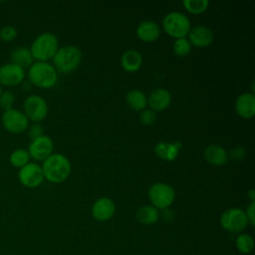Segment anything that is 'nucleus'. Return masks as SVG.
I'll list each match as a JSON object with an SVG mask.
<instances>
[{
	"mask_svg": "<svg viewBox=\"0 0 255 255\" xmlns=\"http://www.w3.org/2000/svg\"><path fill=\"white\" fill-rule=\"evenodd\" d=\"M41 167L44 178L52 183L65 181L71 173V162L62 153H52L43 161Z\"/></svg>",
	"mask_w": 255,
	"mask_h": 255,
	"instance_id": "f257e3e1",
	"label": "nucleus"
},
{
	"mask_svg": "<svg viewBox=\"0 0 255 255\" xmlns=\"http://www.w3.org/2000/svg\"><path fill=\"white\" fill-rule=\"evenodd\" d=\"M34 60L37 62H48L53 59L59 49V41L55 34L43 32L38 35L29 48Z\"/></svg>",
	"mask_w": 255,
	"mask_h": 255,
	"instance_id": "f03ea898",
	"label": "nucleus"
},
{
	"mask_svg": "<svg viewBox=\"0 0 255 255\" xmlns=\"http://www.w3.org/2000/svg\"><path fill=\"white\" fill-rule=\"evenodd\" d=\"M29 82L41 89L54 87L58 80V72L48 62H34L28 70Z\"/></svg>",
	"mask_w": 255,
	"mask_h": 255,
	"instance_id": "7ed1b4c3",
	"label": "nucleus"
},
{
	"mask_svg": "<svg viewBox=\"0 0 255 255\" xmlns=\"http://www.w3.org/2000/svg\"><path fill=\"white\" fill-rule=\"evenodd\" d=\"M52 60L57 72L69 74L79 67L82 61V52L77 46L66 45L58 49Z\"/></svg>",
	"mask_w": 255,
	"mask_h": 255,
	"instance_id": "20e7f679",
	"label": "nucleus"
},
{
	"mask_svg": "<svg viewBox=\"0 0 255 255\" xmlns=\"http://www.w3.org/2000/svg\"><path fill=\"white\" fill-rule=\"evenodd\" d=\"M162 27L166 34L179 39L185 38L188 35L191 25L186 15L178 11H172L163 17Z\"/></svg>",
	"mask_w": 255,
	"mask_h": 255,
	"instance_id": "39448f33",
	"label": "nucleus"
},
{
	"mask_svg": "<svg viewBox=\"0 0 255 255\" xmlns=\"http://www.w3.org/2000/svg\"><path fill=\"white\" fill-rule=\"evenodd\" d=\"M148 198L152 206L163 210L168 208L174 201L175 191L169 184L155 182L148 189Z\"/></svg>",
	"mask_w": 255,
	"mask_h": 255,
	"instance_id": "423d86ee",
	"label": "nucleus"
},
{
	"mask_svg": "<svg viewBox=\"0 0 255 255\" xmlns=\"http://www.w3.org/2000/svg\"><path fill=\"white\" fill-rule=\"evenodd\" d=\"M220 225L223 229L232 233L242 232L248 225L245 211L237 207L225 210L220 216Z\"/></svg>",
	"mask_w": 255,
	"mask_h": 255,
	"instance_id": "0eeeda50",
	"label": "nucleus"
},
{
	"mask_svg": "<svg viewBox=\"0 0 255 255\" xmlns=\"http://www.w3.org/2000/svg\"><path fill=\"white\" fill-rule=\"evenodd\" d=\"M23 109L28 120L33 123L42 122L47 117L49 110L46 100L36 94H32L25 99Z\"/></svg>",
	"mask_w": 255,
	"mask_h": 255,
	"instance_id": "6e6552de",
	"label": "nucleus"
},
{
	"mask_svg": "<svg viewBox=\"0 0 255 255\" xmlns=\"http://www.w3.org/2000/svg\"><path fill=\"white\" fill-rule=\"evenodd\" d=\"M1 122L3 128L11 133H21L29 127V120L24 112L15 108L4 111Z\"/></svg>",
	"mask_w": 255,
	"mask_h": 255,
	"instance_id": "1a4fd4ad",
	"label": "nucleus"
},
{
	"mask_svg": "<svg viewBox=\"0 0 255 255\" xmlns=\"http://www.w3.org/2000/svg\"><path fill=\"white\" fill-rule=\"evenodd\" d=\"M18 179L23 186L35 188L40 186L45 178L41 165L36 162H29L19 169Z\"/></svg>",
	"mask_w": 255,
	"mask_h": 255,
	"instance_id": "9d476101",
	"label": "nucleus"
},
{
	"mask_svg": "<svg viewBox=\"0 0 255 255\" xmlns=\"http://www.w3.org/2000/svg\"><path fill=\"white\" fill-rule=\"evenodd\" d=\"M25 79V69L10 62L0 67V85L14 87L20 85Z\"/></svg>",
	"mask_w": 255,
	"mask_h": 255,
	"instance_id": "9b49d317",
	"label": "nucleus"
},
{
	"mask_svg": "<svg viewBox=\"0 0 255 255\" xmlns=\"http://www.w3.org/2000/svg\"><path fill=\"white\" fill-rule=\"evenodd\" d=\"M53 149L54 143L52 138L44 134L34 140H31L27 150L31 158L38 161H44L53 153Z\"/></svg>",
	"mask_w": 255,
	"mask_h": 255,
	"instance_id": "f8f14e48",
	"label": "nucleus"
},
{
	"mask_svg": "<svg viewBox=\"0 0 255 255\" xmlns=\"http://www.w3.org/2000/svg\"><path fill=\"white\" fill-rule=\"evenodd\" d=\"M116 212V205L109 197H100L92 206V215L98 221L110 220Z\"/></svg>",
	"mask_w": 255,
	"mask_h": 255,
	"instance_id": "ddd939ff",
	"label": "nucleus"
},
{
	"mask_svg": "<svg viewBox=\"0 0 255 255\" xmlns=\"http://www.w3.org/2000/svg\"><path fill=\"white\" fill-rule=\"evenodd\" d=\"M213 32L206 26L197 25L190 28L188 32V41L191 45L199 48L209 46L213 41Z\"/></svg>",
	"mask_w": 255,
	"mask_h": 255,
	"instance_id": "4468645a",
	"label": "nucleus"
},
{
	"mask_svg": "<svg viewBox=\"0 0 255 255\" xmlns=\"http://www.w3.org/2000/svg\"><path fill=\"white\" fill-rule=\"evenodd\" d=\"M171 103V95L164 88H157L153 90L148 98L147 105L153 112H162L169 107Z\"/></svg>",
	"mask_w": 255,
	"mask_h": 255,
	"instance_id": "2eb2a0df",
	"label": "nucleus"
},
{
	"mask_svg": "<svg viewBox=\"0 0 255 255\" xmlns=\"http://www.w3.org/2000/svg\"><path fill=\"white\" fill-rule=\"evenodd\" d=\"M235 111L243 119H251L255 115V96L253 93H243L235 101Z\"/></svg>",
	"mask_w": 255,
	"mask_h": 255,
	"instance_id": "dca6fc26",
	"label": "nucleus"
},
{
	"mask_svg": "<svg viewBox=\"0 0 255 255\" xmlns=\"http://www.w3.org/2000/svg\"><path fill=\"white\" fill-rule=\"evenodd\" d=\"M135 33L139 40L146 43H151L158 39L160 35V29L156 22L145 20L137 25Z\"/></svg>",
	"mask_w": 255,
	"mask_h": 255,
	"instance_id": "f3484780",
	"label": "nucleus"
},
{
	"mask_svg": "<svg viewBox=\"0 0 255 255\" xmlns=\"http://www.w3.org/2000/svg\"><path fill=\"white\" fill-rule=\"evenodd\" d=\"M121 65L123 69L128 73L136 72L142 65V56L137 50H127L121 57Z\"/></svg>",
	"mask_w": 255,
	"mask_h": 255,
	"instance_id": "a211bd4d",
	"label": "nucleus"
},
{
	"mask_svg": "<svg viewBox=\"0 0 255 255\" xmlns=\"http://www.w3.org/2000/svg\"><path fill=\"white\" fill-rule=\"evenodd\" d=\"M203 156L208 163L215 166L223 165L228 160L227 151L222 146L217 144H209L207 147H205Z\"/></svg>",
	"mask_w": 255,
	"mask_h": 255,
	"instance_id": "6ab92c4d",
	"label": "nucleus"
},
{
	"mask_svg": "<svg viewBox=\"0 0 255 255\" xmlns=\"http://www.w3.org/2000/svg\"><path fill=\"white\" fill-rule=\"evenodd\" d=\"M181 144L179 142L160 141L154 146V153L163 160H174L178 155Z\"/></svg>",
	"mask_w": 255,
	"mask_h": 255,
	"instance_id": "aec40b11",
	"label": "nucleus"
},
{
	"mask_svg": "<svg viewBox=\"0 0 255 255\" xmlns=\"http://www.w3.org/2000/svg\"><path fill=\"white\" fill-rule=\"evenodd\" d=\"M10 58L12 63L22 67L23 69L29 68L34 63L30 49L25 46H18L14 48L10 53Z\"/></svg>",
	"mask_w": 255,
	"mask_h": 255,
	"instance_id": "412c9836",
	"label": "nucleus"
},
{
	"mask_svg": "<svg viewBox=\"0 0 255 255\" xmlns=\"http://www.w3.org/2000/svg\"><path fill=\"white\" fill-rule=\"evenodd\" d=\"M126 101L129 108L136 112L143 111L147 106V98L140 90H131L128 92L126 95Z\"/></svg>",
	"mask_w": 255,
	"mask_h": 255,
	"instance_id": "4be33fe9",
	"label": "nucleus"
},
{
	"mask_svg": "<svg viewBox=\"0 0 255 255\" xmlns=\"http://www.w3.org/2000/svg\"><path fill=\"white\" fill-rule=\"evenodd\" d=\"M136 219L144 225H151L159 219V211L152 205H143L136 212Z\"/></svg>",
	"mask_w": 255,
	"mask_h": 255,
	"instance_id": "5701e85b",
	"label": "nucleus"
},
{
	"mask_svg": "<svg viewBox=\"0 0 255 255\" xmlns=\"http://www.w3.org/2000/svg\"><path fill=\"white\" fill-rule=\"evenodd\" d=\"M30 154L27 149L25 148H16L14 149L10 156H9V161L11 165H13L16 168H21L27 163L30 162Z\"/></svg>",
	"mask_w": 255,
	"mask_h": 255,
	"instance_id": "b1692460",
	"label": "nucleus"
},
{
	"mask_svg": "<svg viewBox=\"0 0 255 255\" xmlns=\"http://www.w3.org/2000/svg\"><path fill=\"white\" fill-rule=\"evenodd\" d=\"M235 245L239 252H241L243 254H248V253L252 252V250L254 248V239L250 234L241 233L237 236Z\"/></svg>",
	"mask_w": 255,
	"mask_h": 255,
	"instance_id": "393cba45",
	"label": "nucleus"
},
{
	"mask_svg": "<svg viewBox=\"0 0 255 255\" xmlns=\"http://www.w3.org/2000/svg\"><path fill=\"white\" fill-rule=\"evenodd\" d=\"M182 5L188 12L192 14H200L208 8L209 1L208 0H183Z\"/></svg>",
	"mask_w": 255,
	"mask_h": 255,
	"instance_id": "a878e982",
	"label": "nucleus"
},
{
	"mask_svg": "<svg viewBox=\"0 0 255 255\" xmlns=\"http://www.w3.org/2000/svg\"><path fill=\"white\" fill-rule=\"evenodd\" d=\"M172 50L176 56L184 58L188 56L191 52V44L186 38H179L174 41L172 45Z\"/></svg>",
	"mask_w": 255,
	"mask_h": 255,
	"instance_id": "bb28decb",
	"label": "nucleus"
},
{
	"mask_svg": "<svg viewBox=\"0 0 255 255\" xmlns=\"http://www.w3.org/2000/svg\"><path fill=\"white\" fill-rule=\"evenodd\" d=\"M15 103V95L11 91H3L0 96V108L4 111L10 110L13 108Z\"/></svg>",
	"mask_w": 255,
	"mask_h": 255,
	"instance_id": "cd10ccee",
	"label": "nucleus"
},
{
	"mask_svg": "<svg viewBox=\"0 0 255 255\" xmlns=\"http://www.w3.org/2000/svg\"><path fill=\"white\" fill-rule=\"evenodd\" d=\"M18 36V31L11 25H6L0 29V39L4 42H12Z\"/></svg>",
	"mask_w": 255,
	"mask_h": 255,
	"instance_id": "c85d7f7f",
	"label": "nucleus"
},
{
	"mask_svg": "<svg viewBox=\"0 0 255 255\" xmlns=\"http://www.w3.org/2000/svg\"><path fill=\"white\" fill-rule=\"evenodd\" d=\"M27 130V135L31 140H34L42 135H44V128L40 125V123H33L28 127Z\"/></svg>",
	"mask_w": 255,
	"mask_h": 255,
	"instance_id": "c756f323",
	"label": "nucleus"
},
{
	"mask_svg": "<svg viewBox=\"0 0 255 255\" xmlns=\"http://www.w3.org/2000/svg\"><path fill=\"white\" fill-rule=\"evenodd\" d=\"M156 120V115L155 112H153L150 109L143 110L140 112L139 115V122L144 125V126H150L152 125Z\"/></svg>",
	"mask_w": 255,
	"mask_h": 255,
	"instance_id": "7c9ffc66",
	"label": "nucleus"
},
{
	"mask_svg": "<svg viewBox=\"0 0 255 255\" xmlns=\"http://www.w3.org/2000/svg\"><path fill=\"white\" fill-rule=\"evenodd\" d=\"M227 154L228 157H230L231 159L235 161H240L245 157L246 150L242 146H234L229 150V152H227Z\"/></svg>",
	"mask_w": 255,
	"mask_h": 255,
	"instance_id": "2f4dec72",
	"label": "nucleus"
},
{
	"mask_svg": "<svg viewBox=\"0 0 255 255\" xmlns=\"http://www.w3.org/2000/svg\"><path fill=\"white\" fill-rule=\"evenodd\" d=\"M247 220H248V224H250L251 226L255 225V202H250V204L248 205L246 211H245Z\"/></svg>",
	"mask_w": 255,
	"mask_h": 255,
	"instance_id": "473e14b6",
	"label": "nucleus"
},
{
	"mask_svg": "<svg viewBox=\"0 0 255 255\" xmlns=\"http://www.w3.org/2000/svg\"><path fill=\"white\" fill-rule=\"evenodd\" d=\"M247 196H248V198L250 199L251 202H255V191H254L253 188H251V189L248 191Z\"/></svg>",
	"mask_w": 255,
	"mask_h": 255,
	"instance_id": "72a5a7b5",
	"label": "nucleus"
},
{
	"mask_svg": "<svg viewBox=\"0 0 255 255\" xmlns=\"http://www.w3.org/2000/svg\"><path fill=\"white\" fill-rule=\"evenodd\" d=\"M2 92H3V90H2V86L0 85V96H1V94H2Z\"/></svg>",
	"mask_w": 255,
	"mask_h": 255,
	"instance_id": "f704fd0d",
	"label": "nucleus"
}]
</instances>
